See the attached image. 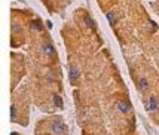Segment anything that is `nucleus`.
<instances>
[{
    "label": "nucleus",
    "instance_id": "obj_1",
    "mask_svg": "<svg viewBox=\"0 0 159 135\" xmlns=\"http://www.w3.org/2000/svg\"><path fill=\"white\" fill-rule=\"evenodd\" d=\"M43 52L54 56V55H55V49H54V46L49 45V43H43Z\"/></svg>",
    "mask_w": 159,
    "mask_h": 135
},
{
    "label": "nucleus",
    "instance_id": "obj_2",
    "mask_svg": "<svg viewBox=\"0 0 159 135\" xmlns=\"http://www.w3.org/2000/svg\"><path fill=\"white\" fill-rule=\"evenodd\" d=\"M118 108H119L122 113H127L129 108H131V105L127 103V101H119V103H118Z\"/></svg>",
    "mask_w": 159,
    "mask_h": 135
},
{
    "label": "nucleus",
    "instance_id": "obj_3",
    "mask_svg": "<svg viewBox=\"0 0 159 135\" xmlns=\"http://www.w3.org/2000/svg\"><path fill=\"white\" fill-rule=\"evenodd\" d=\"M159 104H158V99L155 97H150L149 99V105H147V110H155V108H158Z\"/></svg>",
    "mask_w": 159,
    "mask_h": 135
},
{
    "label": "nucleus",
    "instance_id": "obj_4",
    "mask_svg": "<svg viewBox=\"0 0 159 135\" xmlns=\"http://www.w3.org/2000/svg\"><path fill=\"white\" fill-rule=\"evenodd\" d=\"M77 77H79V71H77V69L72 67V69H70V80L76 82V80H77Z\"/></svg>",
    "mask_w": 159,
    "mask_h": 135
},
{
    "label": "nucleus",
    "instance_id": "obj_5",
    "mask_svg": "<svg viewBox=\"0 0 159 135\" xmlns=\"http://www.w3.org/2000/svg\"><path fill=\"white\" fill-rule=\"evenodd\" d=\"M85 22H86V25H88L89 28L95 30V22L91 19V16H89V15H86V16H85Z\"/></svg>",
    "mask_w": 159,
    "mask_h": 135
},
{
    "label": "nucleus",
    "instance_id": "obj_6",
    "mask_svg": "<svg viewBox=\"0 0 159 135\" xmlns=\"http://www.w3.org/2000/svg\"><path fill=\"white\" fill-rule=\"evenodd\" d=\"M52 131H54V132H63L64 131V126L61 125V123H58V122H55L54 125H52Z\"/></svg>",
    "mask_w": 159,
    "mask_h": 135
},
{
    "label": "nucleus",
    "instance_id": "obj_7",
    "mask_svg": "<svg viewBox=\"0 0 159 135\" xmlns=\"http://www.w3.org/2000/svg\"><path fill=\"white\" fill-rule=\"evenodd\" d=\"M147 80L146 79H140V82H138V89L140 91H146L147 89Z\"/></svg>",
    "mask_w": 159,
    "mask_h": 135
},
{
    "label": "nucleus",
    "instance_id": "obj_8",
    "mask_svg": "<svg viewBox=\"0 0 159 135\" xmlns=\"http://www.w3.org/2000/svg\"><path fill=\"white\" fill-rule=\"evenodd\" d=\"M107 19H109V22H110V25H114V22H116V15H114L113 12H107Z\"/></svg>",
    "mask_w": 159,
    "mask_h": 135
},
{
    "label": "nucleus",
    "instance_id": "obj_9",
    "mask_svg": "<svg viewBox=\"0 0 159 135\" xmlns=\"http://www.w3.org/2000/svg\"><path fill=\"white\" fill-rule=\"evenodd\" d=\"M31 28L37 30V31H42V24L39 21H31Z\"/></svg>",
    "mask_w": 159,
    "mask_h": 135
},
{
    "label": "nucleus",
    "instance_id": "obj_10",
    "mask_svg": "<svg viewBox=\"0 0 159 135\" xmlns=\"http://www.w3.org/2000/svg\"><path fill=\"white\" fill-rule=\"evenodd\" d=\"M54 103H55V105H58V107H63V99H61L58 95L54 97Z\"/></svg>",
    "mask_w": 159,
    "mask_h": 135
},
{
    "label": "nucleus",
    "instance_id": "obj_11",
    "mask_svg": "<svg viewBox=\"0 0 159 135\" xmlns=\"http://www.w3.org/2000/svg\"><path fill=\"white\" fill-rule=\"evenodd\" d=\"M11 116H12V119L16 116V108H15V105H12V107H11Z\"/></svg>",
    "mask_w": 159,
    "mask_h": 135
},
{
    "label": "nucleus",
    "instance_id": "obj_12",
    "mask_svg": "<svg viewBox=\"0 0 159 135\" xmlns=\"http://www.w3.org/2000/svg\"><path fill=\"white\" fill-rule=\"evenodd\" d=\"M12 30H14V31H20L21 27H20V25H16V24H14V25H12Z\"/></svg>",
    "mask_w": 159,
    "mask_h": 135
},
{
    "label": "nucleus",
    "instance_id": "obj_13",
    "mask_svg": "<svg viewBox=\"0 0 159 135\" xmlns=\"http://www.w3.org/2000/svg\"><path fill=\"white\" fill-rule=\"evenodd\" d=\"M158 108H159V107H158Z\"/></svg>",
    "mask_w": 159,
    "mask_h": 135
}]
</instances>
